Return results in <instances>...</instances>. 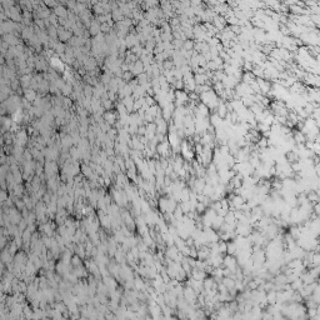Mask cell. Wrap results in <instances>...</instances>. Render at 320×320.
<instances>
[{
  "mask_svg": "<svg viewBox=\"0 0 320 320\" xmlns=\"http://www.w3.org/2000/svg\"><path fill=\"white\" fill-rule=\"evenodd\" d=\"M71 265H73V268H74V266L81 265V258L79 256V255H76V254H75V255H73V258H71Z\"/></svg>",
  "mask_w": 320,
  "mask_h": 320,
  "instance_id": "6da1fadb",
  "label": "cell"
},
{
  "mask_svg": "<svg viewBox=\"0 0 320 320\" xmlns=\"http://www.w3.org/2000/svg\"><path fill=\"white\" fill-rule=\"evenodd\" d=\"M319 283H320V279H319Z\"/></svg>",
  "mask_w": 320,
  "mask_h": 320,
  "instance_id": "7a4b0ae2",
  "label": "cell"
}]
</instances>
